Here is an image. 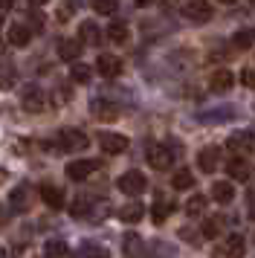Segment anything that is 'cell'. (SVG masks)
<instances>
[{
    "mask_svg": "<svg viewBox=\"0 0 255 258\" xmlns=\"http://www.w3.org/2000/svg\"><path fill=\"white\" fill-rule=\"evenodd\" d=\"M119 218H122L125 223H137V221L145 218V206H142V203H128V206L119 209Z\"/></svg>",
    "mask_w": 255,
    "mask_h": 258,
    "instance_id": "obj_19",
    "label": "cell"
},
{
    "mask_svg": "<svg viewBox=\"0 0 255 258\" xmlns=\"http://www.w3.org/2000/svg\"><path fill=\"white\" fill-rule=\"evenodd\" d=\"M6 221V209H3V203H0V223Z\"/></svg>",
    "mask_w": 255,
    "mask_h": 258,
    "instance_id": "obj_38",
    "label": "cell"
},
{
    "mask_svg": "<svg viewBox=\"0 0 255 258\" xmlns=\"http://www.w3.org/2000/svg\"><path fill=\"white\" fill-rule=\"evenodd\" d=\"M99 145L104 154H122L128 151V137L122 134H99Z\"/></svg>",
    "mask_w": 255,
    "mask_h": 258,
    "instance_id": "obj_8",
    "label": "cell"
},
{
    "mask_svg": "<svg viewBox=\"0 0 255 258\" xmlns=\"http://www.w3.org/2000/svg\"><path fill=\"white\" fill-rule=\"evenodd\" d=\"M249 3H255V0H249Z\"/></svg>",
    "mask_w": 255,
    "mask_h": 258,
    "instance_id": "obj_44",
    "label": "cell"
},
{
    "mask_svg": "<svg viewBox=\"0 0 255 258\" xmlns=\"http://www.w3.org/2000/svg\"><path fill=\"white\" fill-rule=\"evenodd\" d=\"M151 212H154V215H151V218H154V223H162L174 212V203H171V200L157 198V203H154V209H151Z\"/></svg>",
    "mask_w": 255,
    "mask_h": 258,
    "instance_id": "obj_24",
    "label": "cell"
},
{
    "mask_svg": "<svg viewBox=\"0 0 255 258\" xmlns=\"http://www.w3.org/2000/svg\"><path fill=\"white\" fill-rule=\"evenodd\" d=\"M203 209H206V198L203 195H192L185 200V215H200Z\"/></svg>",
    "mask_w": 255,
    "mask_h": 258,
    "instance_id": "obj_30",
    "label": "cell"
},
{
    "mask_svg": "<svg viewBox=\"0 0 255 258\" xmlns=\"http://www.w3.org/2000/svg\"><path fill=\"white\" fill-rule=\"evenodd\" d=\"M90 113L99 119V122H113V119L119 116V105H116V102H107V99H93Z\"/></svg>",
    "mask_w": 255,
    "mask_h": 258,
    "instance_id": "obj_6",
    "label": "cell"
},
{
    "mask_svg": "<svg viewBox=\"0 0 255 258\" xmlns=\"http://www.w3.org/2000/svg\"><path fill=\"white\" fill-rule=\"evenodd\" d=\"M116 186L122 188L125 195L137 198V195H142V191L148 188V180H145V174H142V171H137V168H134V171H125V174L119 177V180H116Z\"/></svg>",
    "mask_w": 255,
    "mask_h": 258,
    "instance_id": "obj_1",
    "label": "cell"
},
{
    "mask_svg": "<svg viewBox=\"0 0 255 258\" xmlns=\"http://www.w3.org/2000/svg\"><path fill=\"white\" fill-rule=\"evenodd\" d=\"M139 249H145V246H142V241H139L137 235H128V241H125V252H131V255H137Z\"/></svg>",
    "mask_w": 255,
    "mask_h": 258,
    "instance_id": "obj_32",
    "label": "cell"
},
{
    "mask_svg": "<svg viewBox=\"0 0 255 258\" xmlns=\"http://www.w3.org/2000/svg\"><path fill=\"white\" fill-rule=\"evenodd\" d=\"M145 3H148V0H137V6H145Z\"/></svg>",
    "mask_w": 255,
    "mask_h": 258,
    "instance_id": "obj_40",
    "label": "cell"
},
{
    "mask_svg": "<svg viewBox=\"0 0 255 258\" xmlns=\"http://www.w3.org/2000/svg\"><path fill=\"white\" fill-rule=\"evenodd\" d=\"M232 84H235V73H229V70H215L212 73V79H209V87H212L215 93L229 90Z\"/></svg>",
    "mask_w": 255,
    "mask_h": 258,
    "instance_id": "obj_14",
    "label": "cell"
},
{
    "mask_svg": "<svg viewBox=\"0 0 255 258\" xmlns=\"http://www.w3.org/2000/svg\"><path fill=\"white\" fill-rule=\"evenodd\" d=\"M200 235H203V238H209V241H215V238L220 235V221H212V218H209V221H203Z\"/></svg>",
    "mask_w": 255,
    "mask_h": 258,
    "instance_id": "obj_31",
    "label": "cell"
},
{
    "mask_svg": "<svg viewBox=\"0 0 255 258\" xmlns=\"http://www.w3.org/2000/svg\"><path fill=\"white\" fill-rule=\"evenodd\" d=\"M32 6H44V3H49V0H29Z\"/></svg>",
    "mask_w": 255,
    "mask_h": 258,
    "instance_id": "obj_37",
    "label": "cell"
},
{
    "mask_svg": "<svg viewBox=\"0 0 255 258\" xmlns=\"http://www.w3.org/2000/svg\"><path fill=\"white\" fill-rule=\"evenodd\" d=\"M0 24H3V21H0Z\"/></svg>",
    "mask_w": 255,
    "mask_h": 258,
    "instance_id": "obj_45",
    "label": "cell"
},
{
    "mask_svg": "<svg viewBox=\"0 0 255 258\" xmlns=\"http://www.w3.org/2000/svg\"><path fill=\"white\" fill-rule=\"evenodd\" d=\"M79 32H81V41H84V44H99V41H102V32H99L96 21H84V24L79 26Z\"/></svg>",
    "mask_w": 255,
    "mask_h": 258,
    "instance_id": "obj_22",
    "label": "cell"
},
{
    "mask_svg": "<svg viewBox=\"0 0 255 258\" xmlns=\"http://www.w3.org/2000/svg\"><path fill=\"white\" fill-rule=\"evenodd\" d=\"M116 9H119V3L116 0H93V12L96 15H116Z\"/></svg>",
    "mask_w": 255,
    "mask_h": 258,
    "instance_id": "obj_29",
    "label": "cell"
},
{
    "mask_svg": "<svg viewBox=\"0 0 255 258\" xmlns=\"http://www.w3.org/2000/svg\"><path fill=\"white\" fill-rule=\"evenodd\" d=\"M87 212H90V198H84V195H79V198L70 203V215L73 218H84Z\"/></svg>",
    "mask_w": 255,
    "mask_h": 258,
    "instance_id": "obj_28",
    "label": "cell"
},
{
    "mask_svg": "<svg viewBox=\"0 0 255 258\" xmlns=\"http://www.w3.org/2000/svg\"><path fill=\"white\" fill-rule=\"evenodd\" d=\"M58 142H61L64 151H84V148L90 145L87 134H84V131H76V128H64L58 134Z\"/></svg>",
    "mask_w": 255,
    "mask_h": 258,
    "instance_id": "obj_2",
    "label": "cell"
},
{
    "mask_svg": "<svg viewBox=\"0 0 255 258\" xmlns=\"http://www.w3.org/2000/svg\"><path fill=\"white\" fill-rule=\"evenodd\" d=\"M41 200H44L46 206L55 212V209H61V206H64V191H61L55 183H44V186H41Z\"/></svg>",
    "mask_w": 255,
    "mask_h": 258,
    "instance_id": "obj_10",
    "label": "cell"
},
{
    "mask_svg": "<svg viewBox=\"0 0 255 258\" xmlns=\"http://www.w3.org/2000/svg\"><path fill=\"white\" fill-rule=\"evenodd\" d=\"M226 148L229 151H249V148H255V137L249 131H238V134H232L226 140Z\"/></svg>",
    "mask_w": 255,
    "mask_h": 258,
    "instance_id": "obj_12",
    "label": "cell"
},
{
    "mask_svg": "<svg viewBox=\"0 0 255 258\" xmlns=\"http://www.w3.org/2000/svg\"><path fill=\"white\" fill-rule=\"evenodd\" d=\"M171 186L177 188V191H188V188H195V174H192L188 168H180V171H174Z\"/></svg>",
    "mask_w": 255,
    "mask_h": 258,
    "instance_id": "obj_20",
    "label": "cell"
},
{
    "mask_svg": "<svg viewBox=\"0 0 255 258\" xmlns=\"http://www.w3.org/2000/svg\"><path fill=\"white\" fill-rule=\"evenodd\" d=\"M107 38H110L113 44H125L128 38H131V29H128L125 24H119V21H116V24L107 26Z\"/></svg>",
    "mask_w": 255,
    "mask_h": 258,
    "instance_id": "obj_26",
    "label": "cell"
},
{
    "mask_svg": "<svg viewBox=\"0 0 255 258\" xmlns=\"http://www.w3.org/2000/svg\"><path fill=\"white\" fill-rule=\"evenodd\" d=\"M96 73L104 76V79H116V76H122V61L110 52H104V55L96 58Z\"/></svg>",
    "mask_w": 255,
    "mask_h": 258,
    "instance_id": "obj_7",
    "label": "cell"
},
{
    "mask_svg": "<svg viewBox=\"0 0 255 258\" xmlns=\"http://www.w3.org/2000/svg\"><path fill=\"white\" fill-rule=\"evenodd\" d=\"M232 47L238 49V52H243V49H255V29H238L235 35H232Z\"/></svg>",
    "mask_w": 255,
    "mask_h": 258,
    "instance_id": "obj_16",
    "label": "cell"
},
{
    "mask_svg": "<svg viewBox=\"0 0 255 258\" xmlns=\"http://www.w3.org/2000/svg\"><path fill=\"white\" fill-rule=\"evenodd\" d=\"M21 107H23V110H29V113H38V110H44V107H46L44 90H41L38 84H29V87L23 90V96H21Z\"/></svg>",
    "mask_w": 255,
    "mask_h": 258,
    "instance_id": "obj_4",
    "label": "cell"
},
{
    "mask_svg": "<svg viewBox=\"0 0 255 258\" xmlns=\"http://www.w3.org/2000/svg\"><path fill=\"white\" fill-rule=\"evenodd\" d=\"M9 209L12 212H29V186H18L9 191Z\"/></svg>",
    "mask_w": 255,
    "mask_h": 258,
    "instance_id": "obj_11",
    "label": "cell"
},
{
    "mask_svg": "<svg viewBox=\"0 0 255 258\" xmlns=\"http://www.w3.org/2000/svg\"><path fill=\"white\" fill-rule=\"evenodd\" d=\"M58 55L64 61H79L81 55V41H76V38H64L61 44H58Z\"/></svg>",
    "mask_w": 255,
    "mask_h": 258,
    "instance_id": "obj_17",
    "label": "cell"
},
{
    "mask_svg": "<svg viewBox=\"0 0 255 258\" xmlns=\"http://www.w3.org/2000/svg\"><path fill=\"white\" fill-rule=\"evenodd\" d=\"M0 87H3V79H0Z\"/></svg>",
    "mask_w": 255,
    "mask_h": 258,
    "instance_id": "obj_43",
    "label": "cell"
},
{
    "mask_svg": "<svg viewBox=\"0 0 255 258\" xmlns=\"http://www.w3.org/2000/svg\"><path fill=\"white\" fill-rule=\"evenodd\" d=\"M246 252V241H243V235H229L226 241H223V255L226 258H241Z\"/></svg>",
    "mask_w": 255,
    "mask_h": 258,
    "instance_id": "obj_15",
    "label": "cell"
},
{
    "mask_svg": "<svg viewBox=\"0 0 255 258\" xmlns=\"http://www.w3.org/2000/svg\"><path fill=\"white\" fill-rule=\"evenodd\" d=\"M197 165H200V171L212 174L218 168V148H203V151L197 154Z\"/></svg>",
    "mask_w": 255,
    "mask_h": 258,
    "instance_id": "obj_18",
    "label": "cell"
},
{
    "mask_svg": "<svg viewBox=\"0 0 255 258\" xmlns=\"http://www.w3.org/2000/svg\"><path fill=\"white\" fill-rule=\"evenodd\" d=\"M220 3H238V0H220Z\"/></svg>",
    "mask_w": 255,
    "mask_h": 258,
    "instance_id": "obj_42",
    "label": "cell"
},
{
    "mask_svg": "<svg viewBox=\"0 0 255 258\" xmlns=\"http://www.w3.org/2000/svg\"><path fill=\"white\" fill-rule=\"evenodd\" d=\"M183 18L195 21V24H206V21H212V3L209 0H188V3H183Z\"/></svg>",
    "mask_w": 255,
    "mask_h": 258,
    "instance_id": "obj_3",
    "label": "cell"
},
{
    "mask_svg": "<svg viewBox=\"0 0 255 258\" xmlns=\"http://www.w3.org/2000/svg\"><path fill=\"white\" fill-rule=\"evenodd\" d=\"M180 235H183V241H192V244H197V235L188 232V229H180Z\"/></svg>",
    "mask_w": 255,
    "mask_h": 258,
    "instance_id": "obj_35",
    "label": "cell"
},
{
    "mask_svg": "<svg viewBox=\"0 0 255 258\" xmlns=\"http://www.w3.org/2000/svg\"><path fill=\"white\" fill-rule=\"evenodd\" d=\"M90 76H93V67H87V64H76V61H73L70 79H73L76 84H87V82H90Z\"/></svg>",
    "mask_w": 255,
    "mask_h": 258,
    "instance_id": "obj_27",
    "label": "cell"
},
{
    "mask_svg": "<svg viewBox=\"0 0 255 258\" xmlns=\"http://www.w3.org/2000/svg\"><path fill=\"white\" fill-rule=\"evenodd\" d=\"M249 218H252V221H255V206H252V212H249Z\"/></svg>",
    "mask_w": 255,
    "mask_h": 258,
    "instance_id": "obj_41",
    "label": "cell"
},
{
    "mask_svg": "<svg viewBox=\"0 0 255 258\" xmlns=\"http://www.w3.org/2000/svg\"><path fill=\"white\" fill-rule=\"evenodd\" d=\"M87 255L90 258H110V252L104 246H96V244H87Z\"/></svg>",
    "mask_w": 255,
    "mask_h": 258,
    "instance_id": "obj_33",
    "label": "cell"
},
{
    "mask_svg": "<svg viewBox=\"0 0 255 258\" xmlns=\"http://www.w3.org/2000/svg\"><path fill=\"white\" fill-rule=\"evenodd\" d=\"M148 163L154 165L157 171H165V168L174 163V151L168 148V145H160V142H157V145L148 148Z\"/></svg>",
    "mask_w": 255,
    "mask_h": 258,
    "instance_id": "obj_5",
    "label": "cell"
},
{
    "mask_svg": "<svg viewBox=\"0 0 255 258\" xmlns=\"http://www.w3.org/2000/svg\"><path fill=\"white\" fill-rule=\"evenodd\" d=\"M0 258H12V255H9V249H3V246H0Z\"/></svg>",
    "mask_w": 255,
    "mask_h": 258,
    "instance_id": "obj_39",
    "label": "cell"
},
{
    "mask_svg": "<svg viewBox=\"0 0 255 258\" xmlns=\"http://www.w3.org/2000/svg\"><path fill=\"white\" fill-rule=\"evenodd\" d=\"M6 41H9L12 47H26V44L32 41V32H29V26L15 24V26H9V32H6Z\"/></svg>",
    "mask_w": 255,
    "mask_h": 258,
    "instance_id": "obj_13",
    "label": "cell"
},
{
    "mask_svg": "<svg viewBox=\"0 0 255 258\" xmlns=\"http://www.w3.org/2000/svg\"><path fill=\"white\" fill-rule=\"evenodd\" d=\"M241 82L246 84V87H252V90H255V70H252V67L241 73Z\"/></svg>",
    "mask_w": 255,
    "mask_h": 258,
    "instance_id": "obj_34",
    "label": "cell"
},
{
    "mask_svg": "<svg viewBox=\"0 0 255 258\" xmlns=\"http://www.w3.org/2000/svg\"><path fill=\"white\" fill-rule=\"evenodd\" d=\"M12 6H15V0H0V12H9Z\"/></svg>",
    "mask_w": 255,
    "mask_h": 258,
    "instance_id": "obj_36",
    "label": "cell"
},
{
    "mask_svg": "<svg viewBox=\"0 0 255 258\" xmlns=\"http://www.w3.org/2000/svg\"><path fill=\"white\" fill-rule=\"evenodd\" d=\"M226 174H229L232 180H246V177H249V165L235 157V160H229V163H226Z\"/></svg>",
    "mask_w": 255,
    "mask_h": 258,
    "instance_id": "obj_23",
    "label": "cell"
},
{
    "mask_svg": "<svg viewBox=\"0 0 255 258\" xmlns=\"http://www.w3.org/2000/svg\"><path fill=\"white\" fill-rule=\"evenodd\" d=\"M96 168H99L96 160H73V163L67 165V177L70 180H87Z\"/></svg>",
    "mask_w": 255,
    "mask_h": 258,
    "instance_id": "obj_9",
    "label": "cell"
},
{
    "mask_svg": "<svg viewBox=\"0 0 255 258\" xmlns=\"http://www.w3.org/2000/svg\"><path fill=\"white\" fill-rule=\"evenodd\" d=\"M67 252H70V246L64 244V241H46L44 244V255L46 258H67Z\"/></svg>",
    "mask_w": 255,
    "mask_h": 258,
    "instance_id": "obj_25",
    "label": "cell"
},
{
    "mask_svg": "<svg viewBox=\"0 0 255 258\" xmlns=\"http://www.w3.org/2000/svg\"><path fill=\"white\" fill-rule=\"evenodd\" d=\"M212 198L218 200V203H232V198H235V188H232V183H226V180L215 183V186H212Z\"/></svg>",
    "mask_w": 255,
    "mask_h": 258,
    "instance_id": "obj_21",
    "label": "cell"
}]
</instances>
